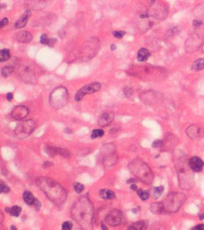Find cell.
Masks as SVG:
<instances>
[{
    "label": "cell",
    "instance_id": "obj_1",
    "mask_svg": "<svg viewBox=\"0 0 204 230\" xmlns=\"http://www.w3.org/2000/svg\"><path fill=\"white\" fill-rule=\"evenodd\" d=\"M94 216L93 205L90 199L83 197L77 200L71 208V217L83 229L92 228Z\"/></svg>",
    "mask_w": 204,
    "mask_h": 230
},
{
    "label": "cell",
    "instance_id": "obj_2",
    "mask_svg": "<svg viewBox=\"0 0 204 230\" xmlns=\"http://www.w3.org/2000/svg\"><path fill=\"white\" fill-rule=\"evenodd\" d=\"M38 188L55 205H61L67 198L66 190L58 182L47 177H39L36 180Z\"/></svg>",
    "mask_w": 204,
    "mask_h": 230
},
{
    "label": "cell",
    "instance_id": "obj_3",
    "mask_svg": "<svg viewBox=\"0 0 204 230\" xmlns=\"http://www.w3.org/2000/svg\"><path fill=\"white\" fill-rule=\"evenodd\" d=\"M175 165L178 172L180 188L185 190L190 189L193 185L194 178L185 153L179 152L175 154Z\"/></svg>",
    "mask_w": 204,
    "mask_h": 230
},
{
    "label": "cell",
    "instance_id": "obj_4",
    "mask_svg": "<svg viewBox=\"0 0 204 230\" xmlns=\"http://www.w3.org/2000/svg\"><path fill=\"white\" fill-rule=\"evenodd\" d=\"M17 73L24 82L30 84L36 83L42 72L40 67L31 60H22L17 66Z\"/></svg>",
    "mask_w": 204,
    "mask_h": 230
},
{
    "label": "cell",
    "instance_id": "obj_5",
    "mask_svg": "<svg viewBox=\"0 0 204 230\" xmlns=\"http://www.w3.org/2000/svg\"><path fill=\"white\" fill-rule=\"evenodd\" d=\"M132 174L145 184H151L153 180V173L148 165L139 158L132 160L128 165Z\"/></svg>",
    "mask_w": 204,
    "mask_h": 230
},
{
    "label": "cell",
    "instance_id": "obj_6",
    "mask_svg": "<svg viewBox=\"0 0 204 230\" xmlns=\"http://www.w3.org/2000/svg\"><path fill=\"white\" fill-rule=\"evenodd\" d=\"M185 201V195L180 192L169 194L161 202L162 213H172L177 211Z\"/></svg>",
    "mask_w": 204,
    "mask_h": 230
},
{
    "label": "cell",
    "instance_id": "obj_7",
    "mask_svg": "<svg viewBox=\"0 0 204 230\" xmlns=\"http://www.w3.org/2000/svg\"><path fill=\"white\" fill-rule=\"evenodd\" d=\"M68 101V94L67 89L59 86L54 89L50 96L51 106L56 109L65 106Z\"/></svg>",
    "mask_w": 204,
    "mask_h": 230
},
{
    "label": "cell",
    "instance_id": "obj_8",
    "mask_svg": "<svg viewBox=\"0 0 204 230\" xmlns=\"http://www.w3.org/2000/svg\"><path fill=\"white\" fill-rule=\"evenodd\" d=\"M36 123L32 119L26 120L19 123L15 130L16 136L19 139H24L29 136L36 129Z\"/></svg>",
    "mask_w": 204,
    "mask_h": 230
},
{
    "label": "cell",
    "instance_id": "obj_9",
    "mask_svg": "<svg viewBox=\"0 0 204 230\" xmlns=\"http://www.w3.org/2000/svg\"><path fill=\"white\" fill-rule=\"evenodd\" d=\"M101 84L98 82H93L84 86L76 94L75 100L76 101H81L83 97L88 94H92L101 89Z\"/></svg>",
    "mask_w": 204,
    "mask_h": 230
},
{
    "label": "cell",
    "instance_id": "obj_10",
    "mask_svg": "<svg viewBox=\"0 0 204 230\" xmlns=\"http://www.w3.org/2000/svg\"><path fill=\"white\" fill-rule=\"evenodd\" d=\"M103 162L105 166L110 167L116 162L117 157L116 155L113 145L108 144L105 146V148H104L103 150Z\"/></svg>",
    "mask_w": 204,
    "mask_h": 230
},
{
    "label": "cell",
    "instance_id": "obj_11",
    "mask_svg": "<svg viewBox=\"0 0 204 230\" xmlns=\"http://www.w3.org/2000/svg\"><path fill=\"white\" fill-rule=\"evenodd\" d=\"M53 0H26L25 6L28 10H41L49 6Z\"/></svg>",
    "mask_w": 204,
    "mask_h": 230
},
{
    "label": "cell",
    "instance_id": "obj_12",
    "mask_svg": "<svg viewBox=\"0 0 204 230\" xmlns=\"http://www.w3.org/2000/svg\"><path fill=\"white\" fill-rule=\"evenodd\" d=\"M122 220V211L117 209H114L110 211L105 217L107 224L111 226H117L120 224Z\"/></svg>",
    "mask_w": 204,
    "mask_h": 230
},
{
    "label": "cell",
    "instance_id": "obj_13",
    "mask_svg": "<svg viewBox=\"0 0 204 230\" xmlns=\"http://www.w3.org/2000/svg\"><path fill=\"white\" fill-rule=\"evenodd\" d=\"M29 113L28 109L25 106H18L12 112L11 116L16 120H22L25 119Z\"/></svg>",
    "mask_w": 204,
    "mask_h": 230
},
{
    "label": "cell",
    "instance_id": "obj_14",
    "mask_svg": "<svg viewBox=\"0 0 204 230\" xmlns=\"http://www.w3.org/2000/svg\"><path fill=\"white\" fill-rule=\"evenodd\" d=\"M188 162L191 170L195 172L201 171L204 166V163L203 161L197 156L191 157L189 159Z\"/></svg>",
    "mask_w": 204,
    "mask_h": 230
},
{
    "label": "cell",
    "instance_id": "obj_15",
    "mask_svg": "<svg viewBox=\"0 0 204 230\" xmlns=\"http://www.w3.org/2000/svg\"><path fill=\"white\" fill-rule=\"evenodd\" d=\"M15 39L18 42L22 43H28L32 40L33 35L30 32L22 31L15 35Z\"/></svg>",
    "mask_w": 204,
    "mask_h": 230
},
{
    "label": "cell",
    "instance_id": "obj_16",
    "mask_svg": "<svg viewBox=\"0 0 204 230\" xmlns=\"http://www.w3.org/2000/svg\"><path fill=\"white\" fill-rule=\"evenodd\" d=\"M114 115L111 113H104L98 119V124L102 127H106L110 125L114 119Z\"/></svg>",
    "mask_w": 204,
    "mask_h": 230
},
{
    "label": "cell",
    "instance_id": "obj_17",
    "mask_svg": "<svg viewBox=\"0 0 204 230\" xmlns=\"http://www.w3.org/2000/svg\"><path fill=\"white\" fill-rule=\"evenodd\" d=\"M31 15V10H27L24 13L23 16L16 22V24L15 25V27L16 29H21V28L24 27L26 25L28 19L30 18Z\"/></svg>",
    "mask_w": 204,
    "mask_h": 230
},
{
    "label": "cell",
    "instance_id": "obj_18",
    "mask_svg": "<svg viewBox=\"0 0 204 230\" xmlns=\"http://www.w3.org/2000/svg\"><path fill=\"white\" fill-rule=\"evenodd\" d=\"M47 151L46 152L47 153V154L50 155H52V156H54L55 155H57V154H59L62 156H69L70 155V153L64 149H61V148H55V147H47L46 149Z\"/></svg>",
    "mask_w": 204,
    "mask_h": 230
},
{
    "label": "cell",
    "instance_id": "obj_19",
    "mask_svg": "<svg viewBox=\"0 0 204 230\" xmlns=\"http://www.w3.org/2000/svg\"><path fill=\"white\" fill-rule=\"evenodd\" d=\"M186 132L189 137L191 138H196L200 134V129L199 127L193 125L187 128Z\"/></svg>",
    "mask_w": 204,
    "mask_h": 230
},
{
    "label": "cell",
    "instance_id": "obj_20",
    "mask_svg": "<svg viewBox=\"0 0 204 230\" xmlns=\"http://www.w3.org/2000/svg\"><path fill=\"white\" fill-rule=\"evenodd\" d=\"M99 196L101 198L105 199H114L116 198V195L113 191L105 189L99 191Z\"/></svg>",
    "mask_w": 204,
    "mask_h": 230
},
{
    "label": "cell",
    "instance_id": "obj_21",
    "mask_svg": "<svg viewBox=\"0 0 204 230\" xmlns=\"http://www.w3.org/2000/svg\"><path fill=\"white\" fill-rule=\"evenodd\" d=\"M148 223L145 220H140L132 223L128 229H145L147 228Z\"/></svg>",
    "mask_w": 204,
    "mask_h": 230
},
{
    "label": "cell",
    "instance_id": "obj_22",
    "mask_svg": "<svg viewBox=\"0 0 204 230\" xmlns=\"http://www.w3.org/2000/svg\"><path fill=\"white\" fill-rule=\"evenodd\" d=\"M149 56L148 51L145 48H141L138 52L137 60L139 62H145L148 60Z\"/></svg>",
    "mask_w": 204,
    "mask_h": 230
},
{
    "label": "cell",
    "instance_id": "obj_23",
    "mask_svg": "<svg viewBox=\"0 0 204 230\" xmlns=\"http://www.w3.org/2000/svg\"><path fill=\"white\" fill-rule=\"evenodd\" d=\"M23 198L25 202L28 205H33L35 202V198L30 191H25L23 194Z\"/></svg>",
    "mask_w": 204,
    "mask_h": 230
},
{
    "label": "cell",
    "instance_id": "obj_24",
    "mask_svg": "<svg viewBox=\"0 0 204 230\" xmlns=\"http://www.w3.org/2000/svg\"><path fill=\"white\" fill-rule=\"evenodd\" d=\"M192 69L195 71L204 69V60L199 59L195 61L192 64Z\"/></svg>",
    "mask_w": 204,
    "mask_h": 230
},
{
    "label": "cell",
    "instance_id": "obj_25",
    "mask_svg": "<svg viewBox=\"0 0 204 230\" xmlns=\"http://www.w3.org/2000/svg\"><path fill=\"white\" fill-rule=\"evenodd\" d=\"M10 58V51L9 49H3L0 52V61L1 63L6 61Z\"/></svg>",
    "mask_w": 204,
    "mask_h": 230
},
{
    "label": "cell",
    "instance_id": "obj_26",
    "mask_svg": "<svg viewBox=\"0 0 204 230\" xmlns=\"http://www.w3.org/2000/svg\"><path fill=\"white\" fill-rule=\"evenodd\" d=\"M150 210L154 213H162V207L161 202H156L150 205Z\"/></svg>",
    "mask_w": 204,
    "mask_h": 230
},
{
    "label": "cell",
    "instance_id": "obj_27",
    "mask_svg": "<svg viewBox=\"0 0 204 230\" xmlns=\"http://www.w3.org/2000/svg\"><path fill=\"white\" fill-rule=\"evenodd\" d=\"M137 194L142 201H145V200L147 199L149 197V195H150V193H149L148 191H147V190L144 191L142 189H138L137 190Z\"/></svg>",
    "mask_w": 204,
    "mask_h": 230
},
{
    "label": "cell",
    "instance_id": "obj_28",
    "mask_svg": "<svg viewBox=\"0 0 204 230\" xmlns=\"http://www.w3.org/2000/svg\"><path fill=\"white\" fill-rule=\"evenodd\" d=\"M22 211V208L18 205H13L10 208V214H12L13 216L18 217L20 215Z\"/></svg>",
    "mask_w": 204,
    "mask_h": 230
},
{
    "label": "cell",
    "instance_id": "obj_29",
    "mask_svg": "<svg viewBox=\"0 0 204 230\" xmlns=\"http://www.w3.org/2000/svg\"><path fill=\"white\" fill-rule=\"evenodd\" d=\"M14 70L13 67L11 66H6L1 70V74L3 77H7L9 75H10Z\"/></svg>",
    "mask_w": 204,
    "mask_h": 230
},
{
    "label": "cell",
    "instance_id": "obj_30",
    "mask_svg": "<svg viewBox=\"0 0 204 230\" xmlns=\"http://www.w3.org/2000/svg\"><path fill=\"white\" fill-rule=\"evenodd\" d=\"M104 134V132L102 130H101V129H95L92 131V134H91V138L92 139H95V138H96L99 137H102Z\"/></svg>",
    "mask_w": 204,
    "mask_h": 230
},
{
    "label": "cell",
    "instance_id": "obj_31",
    "mask_svg": "<svg viewBox=\"0 0 204 230\" xmlns=\"http://www.w3.org/2000/svg\"><path fill=\"white\" fill-rule=\"evenodd\" d=\"M164 190V188L163 186H157L154 188V193L153 197L154 199H157L162 194Z\"/></svg>",
    "mask_w": 204,
    "mask_h": 230
},
{
    "label": "cell",
    "instance_id": "obj_32",
    "mask_svg": "<svg viewBox=\"0 0 204 230\" xmlns=\"http://www.w3.org/2000/svg\"><path fill=\"white\" fill-rule=\"evenodd\" d=\"M84 188H85L84 185L80 183L76 182L74 185V189L75 191L78 194H80L84 190Z\"/></svg>",
    "mask_w": 204,
    "mask_h": 230
},
{
    "label": "cell",
    "instance_id": "obj_33",
    "mask_svg": "<svg viewBox=\"0 0 204 230\" xmlns=\"http://www.w3.org/2000/svg\"><path fill=\"white\" fill-rule=\"evenodd\" d=\"M72 228H73V223L70 221H66L62 225V229L64 230H70Z\"/></svg>",
    "mask_w": 204,
    "mask_h": 230
},
{
    "label": "cell",
    "instance_id": "obj_34",
    "mask_svg": "<svg viewBox=\"0 0 204 230\" xmlns=\"http://www.w3.org/2000/svg\"><path fill=\"white\" fill-rule=\"evenodd\" d=\"M40 43L43 45H48L50 43V40L46 34H43L40 37Z\"/></svg>",
    "mask_w": 204,
    "mask_h": 230
},
{
    "label": "cell",
    "instance_id": "obj_35",
    "mask_svg": "<svg viewBox=\"0 0 204 230\" xmlns=\"http://www.w3.org/2000/svg\"><path fill=\"white\" fill-rule=\"evenodd\" d=\"M0 188H1V192L2 193H7L10 191L9 186L7 185H6L5 183H4L3 182H1Z\"/></svg>",
    "mask_w": 204,
    "mask_h": 230
},
{
    "label": "cell",
    "instance_id": "obj_36",
    "mask_svg": "<svg viewBox=\"0 0 204 230\" xmlns=\"http://www.w3.org/2000/svg\"><path fill=\"white\" fill-rule=\"evenodd\" d=\"M152 146L154 148H159V147H162L163 146V142L162 140H155Z\"/></svg>",
    "mask_w": 204,
    "mask_h": 230
},
{
    "label": "cell",
    "instance_id": "obj_37",
    "mask_svg": "<svg viewBox=\"0 0 204 230\" xmlns=\"http://www.w3.org/2000/svg\"><path fill=\"white\" fill-rule=\"evenodd\" d=\"M125 34V32L124 31H114L113 33V35L117 39H122Z\"/></svg>",
    "mask_w": 204,
    "mask_h": 230
},
{
    "label": "cell",
    "instance_id": "obj_38",
    "mask_svg": "<svg viewBox=\"0 0 204 230\" xmlns=\"http://www.w3.org/2000/svg\"><path fill=\"white\" fill-rule=\"evenodd\" d=\"M9 23V20L7 18H4L3 19L1 20V22H0V27L2 28L4 26L7 25Z\"/></svg>",
    "mask_w": 204,
    "mask_h": 230
},
{
    "label": "cell",
    "instance_id": "obj_39",
    "mask_svg": "<svg viewBox=\"0 0 204 230\" xmlns=\"http://www.w3.org/2000/svg\"><path fill=\"white\" fill-rule=\"evenodd\" d=\"M33 205L36 207L37 210H40V207H41V203H40V202L38 199H36L35 202H34V203Z\"/></svg>",
    "mask_w": 204,
    "mask_h": 230
},
{
    "label": "cell",
    "instance_id": "obj_40",
    "mask_svg": "<svg viewBox=\"0 0 204 230\" xmlns=\"http://www.w3.org/2000/svg\"><path fill=\"white\" fill-rule=\"evenodd\" d=\"M191 229H196V230H204V225L200 224L197 225L196 226L191 228Z\"/></svg>",
    "mask_w": 204,
    "mask_h": 230
},
{
    "label": "cell",
    "instance_id": "obj_41",
    "mask_svg": "<svg viewBox=\"0 0 204 230\" xmlns=\"http://www.w3.org/2000/svg\"><path fill=\"white\" fill-rule=\"evenodd\" d=\"M125 94H126L127 96L131 95V94H132V90L131 88H126V89L125 90Z\"/></svg>",
    "mask_w": 204,
    "mask_h": 230
},
{
    "label": "cell",
    "instance_id": "obj_42",
    "mask_svg": "<svg viewBox=\"0 0 204 230\" xmlns=\"http://www.w3.org/2000/svg\"><path fill=\"white\" fill-rule=\"evenodd\" d=\"M193 25L195 26V27H199L202 24V22L200 21H199V20H194L193 22Z\"/></svg>",
    "mask_w": 204,
    "mask_h": 230
},
{
    "label": "cell",
    "instance_id": "obj_43",
    "mask_svg": "<svg viewBox=\"0 0 204 230\" xmlns=\"http://www.w3.org/2000/svg\"><path fill=\"white\" fill-rule=\"evenodd\" d=\"M6 98L9 101H11V100L13 99V94L12 93H8L6 95Z\"/></svg>",
    "mask_w": 204,
    "mask_h": 230
},
{
    "label": "cell",
    "instance_id": "obj_44",
    "mask_svg": "<svg viewBox=\"0 0 204 230\" xmlns=\"http://www.w3.org/2000/svg\"><path fill=\"white\" fill-rule=\"evenodd\" d=\"M51 165H52V162H46L45 163V164H44V167H46V168H47V167H50V166H51Z\"/></svg>",
    "mask_w": 204,
    "mask_h": 230
},
{
    "label": "cell",
    "instance_id": "obj_45",
    "mask_svg": "<svg viewBox=\"0 0 204 230\" xmlns=\"http://www.w3.org/2000/svg\"><path fill=\"white\" fill-rule=\"evenodd\" d=\"M131 189H132L133 191H136L137 189V186L135 185V184H132L131 186Z\"/></svg>",
    "mask_w": 204,
    "mask_h": 230
},
{
    "label": "cell",
    "instance_id": "obj_46",
    "mask_svg": "<svg viewBox=\"0 0 204 230\" xmlns=\"http://www.w3.org/2000/svg\"><path fill=\"white\" fill-rule=\"evenodd\" d=\"M110 49L111 51H115L116 49V46L114 44H113L110 46Z\"/></svg>",
    "mask_w": 204,
    "mask_h": 230
},
{
    "label": "cell",
    "instance_id": "obj_47",
    "mask_svg": "<svg viewBox=\"0 0 204 230\" xmlns=\"http://www.w3.org/2000/svg\"><path fill=\"white\" fill-rule=\"evenodd\" d=\"M128 183H135V180L134 179H129L128 182Z\"/></svg>",
    "mask_w": 204,
    "mask_h": 230
},
{
    "label": "cell",
    "instance_id": "obj_48",
    "mask_svg": "<svg viewBox=\"0 0 204 230\" xmlns=\"http://www.w3.org/2000/svg\"><path fill=\"white\" fill-rule=\"evenodd\" d=\"M199 217H200V220L203 219H204V213L200 214V215L199 216Z\"/></svg>",
    "mask_w": 204,
    "mask_h": 230
},
{
    "label": "cell",
    "instance_id": "obj_49",
    "mask_svg": "<svg viewBox=\"0 0 204 230\" xmlns=\"http://www.w3.org/2000/svg\"><path fill=\"white\" fill-rule=\"evenodd\" d=\"M101 226H102V229H108V228H107L104 224H102V225H101Z\"/></svg>",
    "mask_w": 204,
    "mask_h": 230
},
{
    "label": "cell",
    "instance_id": "obj_50",
    "mask_svg": "<svg viewBox=\"0 0 204 230\" xmlns=\"http://www.w3.org/2000/svg\"><path fill=\"white\" fill-rule=\"evenodd\" d=\"M10 228H11V229H14V230H15V229H17V228H16L14 225H12V226H11Z\"/></svg>",
    "mask_w": 204,
    "mask_h": 230
},
{
    "label": "cell",
    "instance_id": "obj_51",
    "mask_svg": "<svg viewBox=\"0 0 204 230\" xmlns=\"http://www.w3.org/2000/svg\"><path fill=\"white\" fill-rule=\"evenodd\" d=\"M156 1V0H151V1L152 2V3H153V2H154Z\"/></svg>",
    "mask_w": 204,
    "mask_h": 230
},
{
    "label": "cell",
    "instance_id": "obj_52",
    "mask_svg": "<svg viewBox=\"0 0 204 230\" xmlns=\"http://www.w3.org/2000/svg\"><path fill=\"white\" fill-rule=\"evenodd\" d=\"M203 52H204V45L203 46Z\"/></svg>",
    "mask_w": 204,
    "mask_h": 230
}]
</instances>
